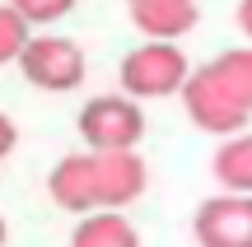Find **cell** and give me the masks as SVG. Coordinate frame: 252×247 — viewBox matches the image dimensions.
I'll return each instance as SVG.
<instances>
[{
    "mask_svg": "<svg viewBox=\"0 0 252 247\" xmlns=\"http://www.w3.org/2000/svg\"><path fill=\"white\" fill-rule=\"evenodd\" d=\"M14 145H19V126L5 117V112H0V164H5V159L14 154Z\"/></svg>",
    "mask_w": 252,
    "mask_h": 247,
    "instance_id": "8fae6325",
    "label": "cell"
},
{
    "mask_svg": "<svg viewBox=\"0 0 252 247\" xmlns=\"http://www.w3.org/2000/svg\"><path fill=\"white\" fill-rule=\"evenodd\" d=\"M33 37V28L24 24V19L14 14L9 5H0V65L19 61V52H24V42Z\"/></svg>",
    "mask_w": 252,
    "mask_h": 247,
    "instance_id": "30bf717a",
    "label": "cell"
},
{
    "mask_svg": "<svg viewBox=\"0 0 252 247\" xmlns=\"http://www.w3.org/2000/svg\"><path fill=\"white\" fill-rule=\"evenodd\" d=\"M122 93H131L135 103L145 98H168V93H182L191 75V61L178 42H140L135 52L122 56Z\"/></svg>",
    "mask_w": 252,
    "mask_h": 247,
    "instance_id": "3957f363",
    "label": "cell"
},
{
    "mask_svg": "<svg viewBox=\"0 0 252 247\" xmlns=\"http://www.w3.org/2000/svg\"><path fill=\"white\" fill-rule=\"evenodd\" d=\"M5 233H9V229H5V215H0V247H5Z\"/></svg>",
    "mask_w": 252,
    "mask_h": 247,
    "instance_id": "4fadbf2b",
    "label": "cell"
},
{
    "mask_svg": "<svg viewBox=\"0 0 252 247\" xmlns=\"http://www.w3.org/2000/svg\"><path fill=\"white\" fill-rule=\"evenodd\" d=\"M14 65L33 89H47V93H70L89 75L84 47L70 42V37H28Z\"/></svg>",
    "mask_w": 252,
    "mask_h": 247,
    "instance_id": "277c9868",
    "label": "cell"
},
{
    "mask_svg": "<svg viewBox=\"0 0 252 247\" xmlns=\"http://www.w3.org/2000/svg\"><path fill=\"white\" fill-rule=\"evenodd\" d=\"M70 247H140V233L122 210H94L80 215Z\"/></svg>",
    "mask_w": 252,
    "mask_h": 247,
    "instance_id": "52a82bcc",
    "label": "cell"
},
{
    "mask_svg": "<svg viewBox=\"0 0 252 247\" xmlns=\"http://www.w3.org/2000/svg\"><path fill=\"white\" fill-rule=\"evenodd\" d=\"M80 140L89 149H135L145 140V112L131 93H98L80 108Z\"/></svg>",
    "mask_w": 252,
    "mask_h": 247,
    "instance_id": "5b68a950",
    "label": "cell"
},
{
    "mask_svg": "<svg viewBox=\"0 0 252 247\" xmlns=\"http://www.w3.org/2000/svg\"><path fill=\"white\" fill-rule=\"evenodd\" d=\"M238 28L252 37V0H243V5H238Z\"/></svg>",
    "mask_w": 252,
    "mask_h": 247,
    "instance_id": "7c38bea8",
    "label": "cell"
},
{
    "mask_svg": "<svg viewBox=\"0 0 252 247\" xmlns=\"http://www.w3.org/2000/svg\"><path fill=\"white\" fill-rule=\"evenodd\" d=\"M182 108L191 126L210 136H243L252 121V47H229L201 70H191L182 84Z\"/></svg>",
    "mask_w": 252,
    "mask_h": 247,
    "instance_id": "7a4b0ae2",
    "label": "cell"
},
{
    "mask_svg": "<svg viewBox=\"0 0 252 247\" xmlns=\"http://www.w3.org/2000/svg\"><path fill=\"white\" fill-rule=\"evenodd\" d=\"M28 28H42V24H61L65 14L75 9V0H5Z\"/></svg>",
    "mask_w": 252,
    "mask_h": 247,
    "instance_id": "9c48e42d",
    "label": "cell"
},
{
    "mask_svg": "<svg viewBox=\"0 0 252 247\" xmlns=\"http://www.w3.org/2000/svg\"><path fill=\"white\" fill-rule=\"evenodd\" d=\"M191 233L201 247H252V196L220 192L196 205Z\"/></svg>",
    "mask_w": 252,
    "mask_h": 247,
    "instance_id": "8992f818",
    "label": "cell"
},
{
    "mask_svg": "<svg viewBox=\"0 0 252 247\" xmlns=\"http://www.w3.org/2000/svg\"><path fill=\"white\" fill-rule=\"evenodd\" d=\"M150 168L135 149H84L65 154L47 177V196L70 215H94V210H126L140 201Z\"/></svg>",
    "mask_w": 252,
    "mask_h": 247,
    "instance_id": "6da1fadb",
    "label": "cell"
},
{
    "mask_svg": "<svg viewBox=\"0 0 252 247\" xmlns=\"http://www.w3.org/2000/svg\"><path fill=\"white\" fill-rule=\"evenodd\" d=\"M210 173H215V182L224 187V192L252 196V136H229L224 145L215 149Z\"/></svg>",
    "mask_w": 252,
    "mask_h": 247,
    "instance_id": "ba28073f",
    "label": "cell"
}]
</instances>
